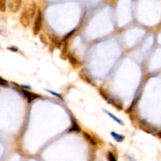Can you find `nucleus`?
I'll list each match as a JSON object with an SVG mask.
<instances>
[{"label": "nucleus", "instance_id": "nucleus-10", "mask_svg": "<svg viewBox=\"0 0 161 161\" xmlns=\"http://www.w3.org/2000/svg\"><path fill=\"white\" fill-rule=\"evenodd\" d=\"M79 75H80V77L81 78V79H84V80H86V81H87L89 84H93V83L91 81V79L90 78L89 75L87 72V70L85 69H82L81 70H80V73H79Z\"/></svg>", "mask_w": 161, "mask_h": 161}, {"label": "nucleus", "instance_id": "nucleus-6", "mask_svg": "<svg viewBox=\"0 0 161 161\" xmlns=\"http://www.w3.org/2000/svg\"><path fill=\"white\" fill-rule=\"evenodd\" d=\"M68 59L69 60L70 65H71L73 66V68H74L75 69L79 68L80 67V66L81 65V63H80V61L76 59V58L74 56V55L71 54L70 53L68 54Z\"/></svg>", "mask_w": 161, "mask_h": 161}, {"label": "nucleus", "instance_id": "nucleus-14", "mask_svg": "<svg viewBox=\"0 0 161 161\" xmlns=\"http://www.w3.org/2000/svg\"><path fill=\"white\" fill-rule=\"evenodd\" d=\"M7 7V0H0V12H5Z\"/></svg>", "mask_w": 161, "mask_h": 161}, {"label": "nucleus", "instance_id": "nucleus-20", "mask_svg": "<svg viewBox=\"0 0 161 161\" xmlns=\"http://www.w3.org/2000/svg\"><path fill=\"white\" fill-rule=\"evenodd\" d=\"M108 161H116L115 156L110 152H108Z\"/></svg>", "mask_w": 161, "mask_h": 161}, {"label": "nucleus", "instance_id": "nucleus-17", "mask_svg": "<svg viewBox=\"0 0 161 161\" xmlns=\"http://www.w3.org/2000/svg\"><path fill=\"white\" fill-rule=\"evenodd\" d=\"M99 94H100L101 95V96H102L104 99H105V100H106L107 101H108L109 100H110V97L108 96V94H107L105 91H104L103 89H99Z\"/></svg>", "mask_w": 161, "mask_h": 161}, {"label": "nucleus", "instance_id": "nucleus-7", "mask_svg": "<svg viewBox=\"0 0 161 161\" xmlns=\"http://www.w3.org/2000/svg\"><path fill=\"white\" fill-rule=\"evenodd\" d=\"M22 92H23V94L25 95V96L26 98H27L28 102L29 103H31L33 100H34V99H37L38 98H39V96H38L37 94H36L35 93H30L28 91H25V90H23Z\"/></svg>", "mask_w": 161, "mask_h": 161}, {"label": "nucleus", "instance_id": "nucleus-2", "mask_svg": "<svg viewBox=\"0 0 161 161\" xmlns=\"http://www.w3.org/2000/svg\"><path fill=\"white\" fill-rule=\"evenodd\" d=\"M42 20H43V15H42L41 9L38 8L36 13L34 27H33V32L35 35L39 34L42 26Z\"/></svg>", "mask_w": 161, "mask_h": 161}, {"label": "nucleus", "instance_id": "nucleus-8", "mask_svg": "<svg viewBox=\"0 0 161 161\" xmlns=\"http://www.w3.org/2000/svg\"><path fill=\"white\" fill-rule=\"evenodd\" d=\"M68 41L64 42L63 45V48L62 49L60 53V58L64 60H65L68 59Z\"/></svg>", "mask_w": 161, "mask_h": 161}, {"label": "nucleus", "instance_id": "nucleus-13", "mask_svg": "<svg viewBox=\"0 0 161 161\" xmlns=\"http://www.w3.org/2000/svg\"><path fill=\"white\" fill-rule=\"evenodd\" d=\"M104 111H105V113H106V114H107L108 115H109V116H110L111 117V118H112L113 120H114L115 121H116V122L118 123V124H119L122 125H124V123H123V121H122L121 120H120L119 119V118H117L116 116H115L114 115H113L112 113H111L110 112H109V111H106V110H104Z\"/></svg>", "mask_w": 161, "mask_h": 161}, {"label": "nucleus", "instance_id": "nucleus-15", "mask_svg": "<svg viewBox=\"0 0 161 161\" xmlns=\"http://www.w3.org/2000/svg\"><path fill=\"white\" fill-rule=\"evenodd\" d=\"M80 130V129L79 126L78 125L77 122L75 121V120H74L73 121V125L72 126L70 127V129H69V132H79Z\"/></svg>", "mask_w": 161, "mask_h": 161}, {"label": "nucleus", "instance_id": "nucleus-5", "mask_svg": "<svg viewBox=\"0 0 161 161\" xmlns=\"http://www.w3.org/2000/svg\"><path fill=\"white\" fill-rule=\"evenodd\" d=\"M48 38L52 45L56 48L60 49L62 46V41H60L56 35L54 34H49Z\"/></svg>", "mask_w": 161, "mask_h": 161}, {"label": "nucleus", "instance_id": "nucleus-18", "mask_svg": "<svg viewBox=\"0 0 161 161\" xmlns=\"http://www.w3.org/2000/svg\"><path fill=\"white\" fill-rule=\"evenodd\" d=\"M0 86H4V87H8V86H9L8 82L6 80L0 77Z\"/></svg>", "mask_w": 161, "mask_h": 161}, {"label": "nucleus", "instance_id": "nucleus-9", "mask_svg": "<svg viewBox=\"0 0 161 161\" xmlns=\"http://www.w3.org/2000/svg\"><path fill=\"white\" fill-rule=\"evenodd\" d=\"M109 104H111L115 107L120 110H121L123 109V103L120 101V99H115L113 98H110L108 101Z\"/></svg>", "mask_w": 161, "mask_h": 161}, {"label": "nucleus", "instance_id": "nucleus-19", "mask_svg": "<svg viewBox=\"0 0 161 161\" xmlns=\"http://www.w3.org/2000/svg\"><path fill=\"white\" fill-rule=\"evenodd\" d=\"M39 38H40V40L42 44H44L45 45H47V43H48V42H47V39L44 34H41L39 36Z\"/></svg>", "mask_w": 161, "mask_h": 161}, {"label": "nucleus", "instance_id": "nucleus-22", "mask_svg": "<svg viewBox=\"0 0 161 161\" xmlns=\"http://www.w3.org/2000/svg\"><path fill=\"white\" fill-rule=\"evenodd\" d=\"M7 49H9V50H11V51H13V52H17V51H18V49L17 48V47H14V46L9 47H7Z\"/></svg>", "mask_w": 161, "mask_h": 161}, {"label": "nucleus", "instance_id": "nucleus-4", "mask_svg": "<svg viewBox=\"0 0 161 161\" xmlns=\"http://www.w3.org/2000/svg\"><path fill=\"white\" fill-rule=\"evenodd\" d=\"M140 129L144 130L146 133L148 134H153L157 131V129H156L154 126L152 125L145 120H142L140 121Z\"/></svg>", "mask_w": 161, "mask_h": 161}, {"label": "nucleus", "instance_id": "nucleus-21", "mask_svg": "<svg viewBox=\"0 0 161 161\" xmlns=\"http://www.w3.org/2000/svg\"><path fill=\"white\" fill-rule=\"evenodd\" d=\"M46 91H47V92H49V93H50V94H52V95H54V96H57V97H59L60 99H63V97L61 96V95H60L59 94L57 93H55V92H54V91H50V90H48V89H46Z\"/></svg>", "mask_w": 161, "mask_h": 161}, {"label": "nucleus", "instance_id": "nucleus-11", "mask_svg": "<svg viewBox=\"0 0 161 161\" xmlns=\"http://www.w3.org/2000/svg\"><path fill=\"white\" fill-rule=\"evenodd\" d=\"M83 135H84V139H86L90 144H91L93 145H96V140L93 138L91 135H89L88 133H87V132H84Z\"/></svg>", "mask_w": 161, "mask_h": 161}, {"label": "nucleus", "instance_id": "nucleus-23", "mask_svg": "<svg viewBox=\"0 0 161 161\" xmlns=\"http://www.w3.org/2000/svg\"><path fill=\"white\" fill-rule=\"evenodd\" d=\"M155 135L157 136L159 139H161V132H157V133H156Z\"/></svg>", "mask_w": 161, "mask_h": 161}, {"label": "nucleus", "instance_id": "nucleus-16", "mask_svg": "<svg viewBox=\"0 0 161 161\" xmlns=\"http://www.w3.org/2000/svg\"><path fill=\"white\" fill-rule=\"evenodd\" d=\"M75 31V29H74L72 31H70V32H69L68 34H66L63 38V39H62V42H68V40L70 39V37H72V35H73V34H74V32Z\"/></svg>", "mask_w": 161, "mask_h": 161}, {"label": "nucleus", "instance_id": "nucleus-3", "mask_svg": "<svg viewBox=\"0 0 161 161\" xmlns=\"http://www.w3.org/2000/svg\"><path fill=\"white\" fill-rule=\"evenodd\" d=\"M7 5L12 12L17 13L22 7V0H7Z\"/></svg>", "mask_w": 161, "mask_h": 161}, {"label": "nucleus", "instance_id": "nucleus-1", "mask_svg": "<svg viewBox=\"0 0 161 161\" xmlns=\"http://www.w3.org/2000/svg\"><path fill=\"white\" fill-rule=\"evenodd\" d=\"M37 10L36 3L34 1L26 6L21 13L20 18V22L23 27H27L30 25L33 18L37 13Z\"/></svg>", "mask_w": 161, "mask_h": 161}, {"label": "nucleus", "instance_id": "nucleus-12", "mask_svg": "<svg viewBox=\"0 0 161 161\" xmlns=\"http://www.w3.org/2000/svg\"><path fill=\"white\" fill-rule=\"evenodd\" d=\"M111 135L113 137V138H114V139L117 142H122L124 141V139H125L124 135L118 134L114 132H111Z\"/></svg>", "mask_w": 161, "mask_h": 161}]
</instances>
